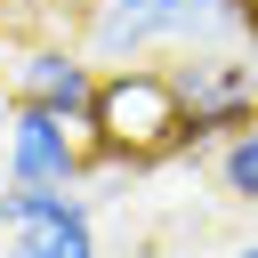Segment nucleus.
Listing matches in <instances>:
<instances>
[{"label":"nucleus","mask_w":258,"mask_h":258,"mask_svg":"<svg viewBox=\"0 0 258 258\" xmlns=\"http://www.w3.org/2000/svg\"><path fill=\"white\" fill-rule=\"evenodd\" d=\"M0 258H8V250H0Z\"/></svg>","instance_id":"nucleus-13"},{"label":"nucleus","mask_w":258,"mask_h":258,"mask_svg":"<svg viewBox=\"0 0 258 258\" xmlns=\"http://www.w3.org/2000/svg\"><path fill=\"white\" fill-rule=\"evenodd\" d=\"M218 185H226L234 202H258V121L218 145Z\"/></svg>","instance_id":"nucleus-7"},{"label":"nucleus","mask_w":258,"mask_h":258,"mask_svg":"<svg viewBox=\"0 0 258 258\" xmlns=\"http://www.w3.org/2000/svg\"><path fill=\"white\" fill-rule=\"evenodd\" d=\"M0 250H8V234H0Z\"/></svg>","instance_id":"nucleus-12"},{"label":"nucleus","mask_w":258,"mask_h":258,"mask_svg":"<svg viewBox=\"0 0 258 258\" xmlns=\"http://www.w3.org/2000/svg\"><path fill=\"white\" fill-rule=\"evenodd\" d=\"M97 81H105V73L81 56V40H32V48H16V64H8V97H16V105H48V113H64V121H89Z\"/></svg>","instance_id":"nucleus-4"},{"label":"nucleus","mask_w":258,"mask_h":258,"mask_svg":"<svg viewBox=\"0 0 258 258\" xmlns=\"http://www.w3.org/2000/svg\"><path fill=\"white\" fill-rule=\"evenodd\" d=\"M8 113H16V97H8V81H0V137H8Z\"/></svg>","instance_id":"nucleus-10"},{"label":"nucleus","mask_w":258,"mask_h":258,"mask_svg":"<svg viewBox=\"0 0 258 258\" xmlns=\"http://www.w3.org/2000/svg\"><path fill=\"white\" fill-rule=\"evenodd\" d=\"M81 202H89L81 185H0V234L16 242V234L48 226V218H64V210H81Z\"/></svg>","instance_id":"nucleus-5"},{"label":"nucleus","mask_w":258,"mask_h":258,"mask_svg":"<svg viewBox=\"0 0 258 258\" xmlns=\"http://www.w3.org/2000/svg\"><path fill=\"white\" fill-rule=\"evenodd\" d=\"M234 258H258V242H250V250H234Z\"/></svg>","instance_id":"nucleus-11"},{"label":"nucleus","mask_w":258,"mask_h":258,"mask_svg":"<svg viewBox=\"0 0 258 258\" xmlns=\"http://www.w3.org/2000/svg\"><path fill=\"white\" fill-rule=\"evenodd\" d=\"M0 185H89V129L48 105H16L0 137Z\"/></svg>","instance_id":"nucleus-2"},{"label":"nucleus","mask_w":258,"mask_h":258,"mask_svg":"<svg viewBox=\"0 0 258 258\" xmlns=\"http://www.w3.org/2000/svg\"><path fill=\"white\" fill-rule=\"evenodd\" d=\"M0 8H16V16H32V24H89L105 0H0Z\"/></svg>","instance_id":"nucleus-8"},{"label":"nucleus","mask_w":258,"mask_h":258,"mask_svg":"<svg viewBox=\"0 0 258 258\" xmlns=\"http://www.w3.org/2000/svg\"><path fill=\"white\" fill-rule=\"evenodd\" d=\"M81 129H89V177L153 169V161L185 153V97L161 64H113L97 81V105Z\"/></svg>","instance_id":"nucleus-1"},{"label":"nucleus","mask_w":258,"mask_h":258,"mask_svg":"<svg viewBox=\"0 0 258 258\" xmlns=\"http://www.w3.org/2000/svg\"><path fill=\"white\" fill-rule=\"evenodd\" d=\"M169 81L185 97V153H210V145H226L234 129L258 121V73L234 64V56H185Z\"/></svg>","instance_id":"nucleus-3"},{"label":"nucleus","mask_w":258,"mask_h":258,"mask_svg":"<svg viewBox=\"0 0 258 258\" xmlns=\"http://www.w3.org/2000/svg\"><path fill=\"white\" fill-rule=\"evenodd\" d=\"M226 24H234V32H250V40H258V0H226Z\"/></svg>","instance_id":"nucleus-9"},{"label":"nucleus","mask_w":258,"mask_h":258,"mask_svg":"<svg viewBox=\"0 0 258 258\" xmlns=\"http://www.w3.org/2000/svg\"><path fill=\"white\" fill-rule=\"evenodd\" d=\"M8 258H97V218H89V202L64 210V218H48V226H32V234H16Z\"/></svg>","instance_id":"nucleus-6"}]
</instances>
